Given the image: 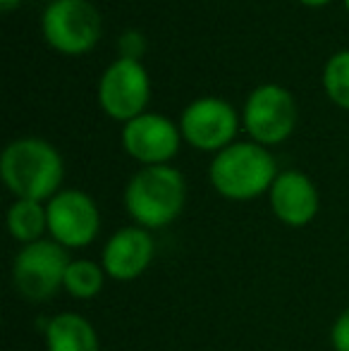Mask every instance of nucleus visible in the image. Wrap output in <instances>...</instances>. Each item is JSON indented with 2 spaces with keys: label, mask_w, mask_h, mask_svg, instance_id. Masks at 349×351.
<instances>
[{
  "label": "nucleus",
  "mask_w": 349,
  "mask_h": 351,
  "mask_svg": "<svg viewBox=\"0 0 349 351\" xmlns=\"http://www.w3.org/2000/svg\"><path fill=\"white\" fill-rule=\"evenodd\" d=\"M62 158L48 141L27 136L8 143L0 156V177L17 199L51 201L62 184Z\"/></svg>",
  "instance_id": "f257e3e1"
},
{
  "label": "nucleus",
  "mask_w": 349,
  "mask_h": 351,
  "mask_svg": "<svg viewBox=\"0 0 349 351\" xmlns=\"http://www.w3.org/2000/svg\"><path fill=\"white\" fill-rule=\"evenodd\" d=\"M278 165L268 148L256 141L230 143L215 153L208 167V180L223 199L252 201L270 191L278 180Z\"/></svg>",
  "instance_id": "f03ea898"
},
{
  "label": "nucleus",
  "mask_w": 349,
  "mask_h": 351,
  "mask_svg": "<svg viewBox=\"0 0 349 351\" xmlns=\"http://www.w3.org/2000/svg\"><path fill=\"white\" fill-rule=\"evenodd\" d=\"M186 204V182L170 165L141 167L125 189V208L134 225L144 230L168 227L182 215Z\"/></svg>",
  "instance_id": "7ed1b4c3"
},
{
  "label": "nucleus",
  "mask_w": 349,
  "mask_h": 351,
  "mask_svg": "<svg viewBox=\"0 0 349 351\" xmlns=\"http://www.w3.org/2000/svg\"><path fill=\"white\" fill-rule=\"evenodd\" d=\"M70 256L67 249L53 239H41L19 249L12 263V282L19 296L41 304L56 296L65 282Z\"/></svg>",
  "instance_id": "20e7f679"
},
{
  "label": "nucleus",
  "mask_w": 349,
  "mask_h": 351,
  "mask_svg": "<svg viewBox=\"0 0 349 351\" xmlns=\"http://www.w3.org/2000/svg\"><path fill=\"white\" fill-rule=\"evenodd\" d=\"M43 36L62 56H84L101 38V14L88 0H53L43 10Z\"/></svg>",
  "instance_id": "39448f33"
},
{
  "label": "nucleus",
  "mask_w": 349,
  "mask_h": 351,
  "mask_svg": "<svg viewBox=\"0 0 349 351\" xmlns=\"http://www.w3.org/2000/svg\"><path fill=\"white\" fill-rule=\"evenodd\" d=\"M151 98V79L139 60L120 58L103 72L98 84V103L108 117L130 122L144 115Z\"/></svg>",
  "instance_id": "423d86ee"
},
{
  "label": "nucleus",
  "mask_w": 349,
  "mask_h": 351,
  "mask_svg": "<svg viewBox=\"0 0 349 351\" xmlns=\"http://www.w3.org/2000/svg\"><path fill=\"white\" fill-rule=\"evenodd\" d=\"M297 125V103L280 84H263L254 88L244 106V127L261 146L282 143Z\"/></svg>",
  "instance_id": "0eeeda50"
},
{
  "label": "nucleus",
  "mask_w": 349,
  "mask_h": 351,
  "mask_svg": "<svg viewBox=\"0 0 349 351\" xmlns=\"http://www.w3.org/2000/svg\"><path fill=\"white\" fill-rule=\"evenodd\" d=\"M48 234L65 249H84L101 230V213L96 201L80 189L58 191L46 204Z\"/></svg>",
  "instance_id": "6e6552de"
},
{
  "label": "nucleus",
  "mask_w": 349,
  "mask_h": 351,
  "mask_svg": "<svg viewBox=\"0 0 349 351\" xmlns=\"http://www.w3.org/2000/svg\"><path fill=\"white\" fill-rule=\"evenodd\" d=\"M237 112L220 98H199L182 112L180 132L199 151H223L237 134Z\"/></svg>",
  "instance_id": "1a4fd4ad"
},
{
  "label": "nucleus",
  "mask_w": 349,
  "mask_h": 351,
  "mask_svg": "<svg viewBox=\"0 0 349 351\" xmlns=\"http://www.w3.org/2000/svg\"><path fill=\"white\" fill-rule=\"evenodd\" d=\"M180 136L173 122L156 112H144L134 120L125 122L122 130V146L134 160L149 165H168L170 158L180 151Z\"/></svg>",
  "instance_id": "9d476101"
},
{
  "label": "nucleus",
  "mask_w": 349,
  "mask_h": 351,
  "mask_svg": "<svg viewBox=\"0 0 349 351\" xmlns=\"http://www.w3.org/2000/svg\"><path fill=\"white\" fill-rule=\"evenodd\" d=\"M156 256V241L149 230L130 225L117 230L106 241L101 254V265L106 275L115 282H132L149 270Z\"/></svg>",
  "instance_id": "9b49d317"
},
{
  "label": "nucleus",
  "mask_w": 349,
  "mask_h": 351,
  "mask_svg": "<svg viewBox=\"0 0 349 351\" xmlns=\"http://www.w3.org/2000/svg\"><path fill=\"white\" fill-rule=\"evenodd\" d=\"M268 199L275 217L287 227H306L321 208L316 184L299 170L280 172L270 186Z\"/></svg>",
  "instance_id": "f8f14e48"
},
{
  "label": "nucleus",
  "mask_w": 349,
  "mask_h": 351,
  "mask_svg": "<svg viewBox=\"0 0 349 351\" xmlns=\"http://www.w3.org/2000/svg\"><path fill=\"white\" fill-rule=\"evenodd\" d=\"M48 351H101L96 328L80 313H58L46 325Z\"/></svg>",
  "instance_id": "ddd939ff"
},
{
  "label": "nucleus",
  "mask_w": 349,
  "mask_h": 351,
  "mask_svg": "<svg viewBox=\"0 0 349 351\" xmlns=\"http://www.w3.org/2000/svg\"><path fill=\"white\" fill-rule=\"evenodd\" d=\"M8 230L22 246L41 241L48 232V210L41 201L17 199L8 208Z\"/></svg>",
  "instance_id": "4468645a"
},
{
  "label": "nucleus",
  "mask_w": 349,
  "mask_h": 351,
  "mask_svg": "<svg viewBox=\"0 0 349 351\" xmlns=\"http://www.w3.org/2000/svg\"><path fill=\"white\" fill-rule=\"evenodd\" d=\"M106 270L101 263L88 258H77L70 261L65 273V282H62V289L77 301H88L96 299L103 289V282H106Z\"/></svg>",
  "instance_id": "2eb2a0df"
},
{
  "label": "nucleus",
  "mask_w": 349,
  "mask_h": 351,
  "mask_svg": "<svg viewBox=\"0 0 349 351\" xmlns=\"http://www.w3.org/2000/svg\"><path fill=\"white\" fill-rule=\"evenodd\" d=\"M323 86L335 106L349 110V51H340L326 62Z\"/></svg>",
  "instance_id": "dca6fc26"
},
{
  "label": "nucleus",
  "mask_w": 349,
  "mask_h": 351,
  "mask_svg": "<svg viewBox=\"0 0 349 351\" xmlns=\"http://www.w3.org/2000/svg\"><path fill=\"white\" fill-rule=\"evenodd\" d=\"M330 344L335 351H349V306L335 318L330 328Z\"/></svg>",
  "instance_id": "f3484780"
},
{
  "label": "nucleus",
  "mask_w": 349,
  "mask_h": 351,
  "mask_svg": "<svg viewBox=\"0 0 349 351\" xmlns=\"http://www.w3.org/2000/svg\"><path fill=\"white\" fill-rule=\"evenodd\" d=\"M144 51H146V38L141 36L139 32H125L120 36V53H122V58L139 60Z\"/></svg>",
  "instance_id": "a211bd4d"
},
{
  "label": "nucleus",
  "mask_w": 349,
  "mask_h": 351,
  "mask_svg": "<svg viewBox=\"0 0 349 351\" xmlns=\"http://www.w3.org/2000/svg\"><path fill=\"white\" fill-rule=\"evenodd\" d=\"M19 3H22V0H0V10H5V12H10V10L17 8Z\"/></svg>",
  "instance_id": "6ab92c4d"
},
{
  "label": "nucleus",
  "mask_w": 349,
  "mask_h": 351,
  "mask_svg": "<svg viewBox=\"0 0 349 351\" xmlns=\"http://www.w3.org/2000/svg\"><path fill=\"white\" fill-rule=\"evenodd\" d=\"M299 3L309 5V8H321V5H328L330 0H299Z\"/></svg>",
  "instance_id": "aec40b11"
},
{
  "label": "nucleus",
  "mask_w": 349,
  "mask_h": 351,
  "mask_svg": "<svg viewBox=\"0 0 349 351\" xmlns=\"http://www.w3.org/2000/svg\"><path fill=\"white\" fill-rule=\"evenodd\" d=\"M345 5H347V10H349V0H345Z\"/></svg>",
  "instance_id": "412c9836"
}]
</instances>
